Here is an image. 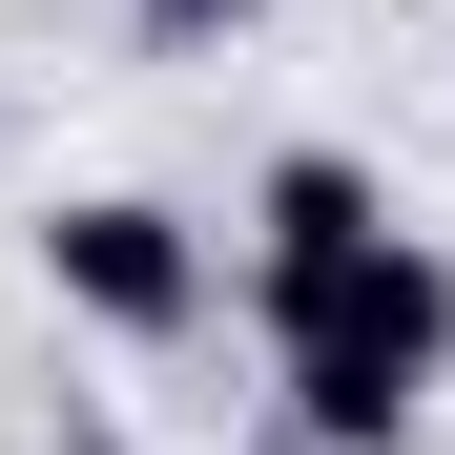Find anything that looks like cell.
I'll return each mask as SVG.
<instances>
[{"instance_id":"1","label":"cell","mask_w":455,"mask_h":455,"mask_svg":"<svg viewBox=\"0 0 455 455\" xmlns=\"http://www.w3.org/2000/svg\"><path fill=\"white\" fill-rule=\"evenodd\" d=\"M249 352H269V394H290L311 455H414L435 394H455V249L414 207H372L352 249H311V269L249 290Z\"/></svg>"},{"instance_id":"2","label":"cell","mask_w":455,"mask_h":455,"mask_svg":"<svg viewBox=\"0 0 455 455\" xmlns=\"http://www.w3.org/2000/svg\"><path fill=\"white\" fill-rule=\"evenodd\" d=\"M42 290H62V331H104V352H187L228 311V249L166 187H62L42 207Z\"/></svg>"},{"instance_id":"3","label":"cell","mask_w":455,"mask_h":455,"mask_svg":"<svg viewBox=\"0 0 455 455\" xmlns=\"http://www.w3.org/2000/svg\"><path fill=\"white\" fill-rule=\"evenodd\" d=\"M145 62H228V42H269V0H124Z\"/></svg>"},{"instance_id":"4","label":"cell","mask_w":455,"mask_h":455,"mask_svg":"<svg viewBox=\"0 0 455 455\" xmlns=\"http://www.w3.org/2000/svg\"><path fill=\"white\" fill-rule=\"evenodd\" d=\"M42 455H124V435H104V414H62V435H42Z\"/></svg>"}]
</instances>
